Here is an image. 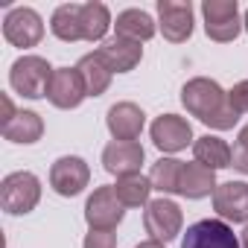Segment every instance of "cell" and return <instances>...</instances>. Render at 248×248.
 Masks as SVG:
<instances>
[{
    "instance_id": "obj_22",
    "label": "cell",
    "mask_w": 248,
    "mask_h": 248,
    "mask_svg": "<svg viewBox=\"0 0 248 248\" xmlns=\"http://www.w3.org/2000/svg\"><path fill=\"white\" fill-rule=\"evenodd\" d=\"M114 30H117V35H123V38H132V41L143 44V41H149V38L155 35L158 27H155V21H152L143 9H126V12L117 15Z\"/></svg>"
},
{
    "instance_id": "obj_7",
    "label": "cell",
    "mask_w": 248,
    "mask_h": 248,
    "mask_svg": "<svg viewBox=\"0 0 248 248\" xmlns=\"http://www.w3.org/2000/svg\"><path fill=\"white\" fill-rule=\"evenodd\" d=\"M3 38L12 44V47H35L41 38H44V21L35 9L30 6H18L12 9L6 18H3Z\"/></svg>"
},
{
    "instance_id": "obj_26",
    "label": "cell",
    "mask_w": 248,
    "mask_h": 248,
    "mask_svg": "<svg viewBox=\"0 0 248 248\" xmlns=\"http://www.w3.org/2000/svg\"><path fill=\"white\" fill-rule=\"evenodd\" d=\"M231 167H236L239 172H245V175H248V126H242V129H239V135H236V143H233V161H231Z\"/></svg>"
},
{
    "instance_id": "obj_9",
    "label": "cell",
    "mask_w": 248,
    "mask_h": 248,
    "mask_svg": "<svg viewBox=\"0 0 248 248\" xmlns=\"http://www.w3.org/2000/svg\"><path fill=\"white\" fill-rule=\"evenodd\" d=\"M88 181H91V170L79 155H64L50 167V187L64 199L79 196L88 187Z\"/></svg>"
},
{
    "instance_id": "obj_24",
    "label": "cell",
    "mask_w": 248,
    "mask_h": 248,
    "mask_svg": "<svg viewBox=\"0 0 248 248\" xmlns=\"http://www.w3.org/2000/svg\"><path fill=\"white\" fill-rule=\"evenodd\" d=\"M50 30L62 41H82V32H79V3L59 6L53 12V18H50Z\"/></svg>"
},
{
    "instance_id": "obj_18",
    "label": "cell",
    "mask_w": 248,
    "mask_h": 248,
    "mask_svg": "<svg viewBox=\"0 0 248 248\" xmlns=\"http://www.w3.org/2000/svg\"><path fill=\"white\" fill-rule=\"evenodd\" d=\"M111 27V12L105 3H79V32H82V41H105V32Z\"/></svg>"
},
{
    "instance_id": "obj_30",
    "label": "cell",
    "mask_w": 248,
    "mask_h": 248,
    "mask_svg": "<svg viewBox=\"0 0 248 248\" xmlns=\"http://www.w3.org/2000/svg\"><path fill=\"white\" fill-rule=\"evenodd\" d=\"M138 248H164V242H155V239H146V242H140Z\"/></svg>"
},
{
    "instance_id": "obj_14",
    "label": "cell",
    "mask_w": 248,
    "mask_h": 248,
    "mask_svg": "<svg viewBox=\"0 0 248 248\" xmlns=\"http://www.w3.org/2000/svg\"><path fill=\"white\" fill-rule=\"evenodd\" d=\"M213 210L225 222H248V184L225 181L213 190Z\"/></svg>"
},
{
    "instance_id": "obj_32",
    "label": "cell",
    "mask_w": 248,
    "mask_h": 248,
    "mask_svg": "<svg viewBox=\"0 0 248 248\" xmlns=\"http://www.w3.org/2000/svg\"><path fill=\"white\" fill-rule=\"evenodd\" d=\"M242 27H245V32H248V12H245V18H242Z\"/></svg>"
},
{
    "instance_id": "obj_20",
    "label": "cell",
    "mask_w": 248,
    "mask_h": 248,
    "mask_svg": "<svg viewBox=\"0 0 248 248\" xmlns=\"http://www.w3.org/2000/svg\"><path fill=\"white\" fill-rule=\"evenodd\" d=\"M193 155H196V161L202 164V167H207V170H225V167H231V161H233V149L222 140V138H213V135H202L196 143H193Z\"/></svg>"
},
{
    "instance_id": "obj_28",
    "label": "cell",
    "mask_w": 248,
    "mask_h": 248,
    "mask_svg": "<svg viewBox=\"0 0 248 248\" xmlns=\"http://www.w3.org/2000/svg\"><path fill=\"white\" fill-rule=\"evenodd\" d=\"M82 248H117V233L114 231H91L85 236Z\"/></svg>"
},
{
    "instance_id": "obj_31",
    "label": "cell",
    "mask_w": 248,
    "mask_h": 248,
    "mask_svg": "<svg viewBox=\"0 0 248 248\" xmlns=\"http://www.w3.org/2000/svg\"><path fill=\"white\" fill-rule=\"evenodd\" d=\"M242 248H248V225H245V231H242V242H239Z\"/></svg>"
},
{
    "instance_id": "obj_13",
    "label": "cell",
    "mask_w": 248,
    "mask_h": 248,
    "mask_svg": "<svg viewBox=\"0 0 248 248\" xmlns=\"http://www.w3.org/2000/svg\"><path fill=\"white\" fill-rule=\"evenodd\" d=\"M88 96L85 91V82L79 76L76 67H56L53 79H50V88H47V99L56 105V108H76L82 105V99Z\"/></svg>"
},
{
    "instance_id": "obj_17",
    "label": "cell",
    "mask_w": 248,
    "mask_h": 248,
    "mask_svg": "<svg viewBox=\"0 0 248 248\" xmlns=\"http://www.w3.org/2000/svg\"><path fill=\"white\" fill-rule=\"evenodd\" d=\"M216 187H219V184H216V172L207 170V167H202L199 161L181 167L178 196H184V199H204V196H210Z\"/></svg>"
},
{
    "instance_id": "obj_16",
    "label": "cell",
    "mask_w": 248,
    "mask_h": 248,
    "mask_svg": "<svg viewBox=\"0 0 248 248\" xmlns=\"http://www.w3.org/2000/svg\"><path fill=\"white\" fill-rule=\"evenodd\" d=\"M102 56V62L114 70V73H129L140 64L143 59V47L132 38H123V35H114V38H105L102 47L96 50Z\"/></svg>"
},
{
    "instance_id": "obj_4",
    "label": "cell",
    "mask_w": 248,
    "mask_h": 248,
    "mask_svg": "<svg viewBox=\"0 0 248 248\" xmlns=\"http://www.w3.org/2000/svg\"><path fill=\"white\" fill-rule=\"evenodd\" d=\"M202 15H204L207 38H213L219 44L233 41L239 35V30H242L236 0H204V3H202Z\"/></svg>"
},
{
    "instance_id": "obj_12",
    "label": "cell",
    "mask_w": 248,
    "mask_h": 248,
    "mask_svg": "<svg viewBox=\"0 0 248 248\" xmlns=\"http://www.w3.org/2000/svg\"><path fill=\"white\" fill-rule=\"evenodd\" d=\"M143 158H146V152L138 140H111L102 149V167H105V172H111L117 178L140 172Z\"/></svg>"
},
{
    "instance_id": "obj_5",
    "label": "cell",
    "mask_w": 248,
    "mask_h": 248,
    "mask_svg": "<svg viewBox=\"0 0 248 248\" xmlns=\"http://www.w3.org/2000/svg\"><path fill=\"white\" fill-rule=\"evenodd\" d=\"M143 225H146V233L155 239V242H172L178 233H181V225H184V213L181 207L172 202V199H152L143 210Z\"/></svg>"
},
{
    "instance_id": "obj_3",
    "label": "cell",
    "mask_w": 248,
    "mask_h": 248,
    "mask_svg": "<svg viewBox=\"0 0 248 248\" xmlns=\"http://www.w3.org/2000/svg\"><path fill=\"white\" fill-rule=\"evenodd\" d=\"M53 73H56V67H50L47 59H41V56H21L12 64V70H9V82L27 99H41V96H47Z\"/></svg>"
},
{
    "instance_id": "obj_8",
    "label": "cell",
    "mask_w": 248,
    "mask_h": 248,
    "mask_svg": "<svg viewBox=\"0 0 248 248\" xmlns=\"http://www.w3.org/2000/svg\"><path fill=\"white\" fill-rule=\"evenodd\" d=\"M181 248H242L225 219H202L187 228Z\"/></svg>"
},
{
    "instance_id": "obj_2",
    "label": "cell",
    "mask_w": 248,
    "mask_h": 248,
    "mask_svg": "<svg viewBox=\"0 0 248 248\" xmlns=\"http://www.w3.org/2000/svg\"><path fill=\"white\" fill-rule=\"evenodd\" d=\"M41 202V181L38 175L21 170V172H9L0 184V204L12 216H24L30 210H35Z\"/></svg>"
},
{
    "instance_id": "obj_6",
    "label": "cell",
    "mask_w": 248,
    "mask_h": 248,
    "mask_svg": "<svg viewBox=\"0 0 248 248\" xmlns=\"http://www.w3.org/2000/svg\"><path fill=\"white\" fill-rule=\"evenodd\" d=\"M123 216H126V207L117 199L114 187H108V184L96 187L85 204V222L91 231H114L123 222Z\"/></svg>"
},
{
    "instance_id": "obj_29",
    "label": "cell",
    "mask_w": 248,
    "mask_h": 248,
    "mask_svg": "<svg viewBox=\"0 0 248 248\" xmlns=\"http://www.w3.org/2000/svg\"><path fill=\"white\" fill-rule=\"evenodd\" d=\"M0 108H3V117H0V120H3V126H6V123H9V120L18 114V111H15V105H12V99H9L6 93L0 96Z\"/></svg>"
},
{
    "instance_id": "obj_23",
    "label": "cell",
    "mask_w": 248,
    "mask_h": 248,
    "mask_svg": "<svg viewBox=\"0 0 248 248\" xmlns=\"http://www.w3.org/2000/svg\"><path fill=\"white\" fill-rule=\"evenodd\" d=\"M114 193H117V199L123 202V207H140V204H149L152 181H149L146 175H140V172L123 175V178H117Z\"/></svg>"
},
{
    "instance_id": "obj_19",
    "label": "cell",
    "mask_w": 248,
    "mask_h": 248,
    "mask_svg": "<svg viewBox=\"0 0 248 248\" xmlns=\"http://www.w3.org/2000/svg\"><path fill=\"white\" fill-rule=\"evenodd\" d=\"M76 70H79V76H82V82H85L88 96H102V93L108 91V85H111V76H114V70L102 62L99 53L82 56L79 64H76Z\"/></svg>"
},
{
    "instance_id": "obj_10",
    "label": "cell",
    "mask_w": 248,
    "mask_h": 248,
    "mask_svg": "<svg viewBox=\"0 0 248 248\" xmlns=\"http://www.w3.org/2000/svg\"><path fill=\"white\" fill-rule=\"evenodd\" d=\"M158 27L167 41L181 44L193 35V6L184 0H158Z\"/></svg>"
},
{
    "instance_id": "obj_11",
    "label": "cell",
    "mask_w": 248,
    "mask_h": 248,
    "mask_svg": "<svg viewBox=\"0 0 248 248\" xmlns=\"http://www.w3.org/2000/svg\"><path fill=\"white\" fill-rule=\"evenodd\" d=\"M152 143L161 152H181L190 143H196L193 140V126L178 114H161L152 123Z\"/></svg>"
},
{
    "instance_id": "obj_25",
    "label": "cell",
    "mask_w": 248,
    "mask_h": 248,
    "mask_svg": "<svg viewBox=\"0 0 248 248\" xmlns=\"http://www.w3.org/2000/svg\"><path fill=\"white\" fill-rule=\"evenodd\" d=\"M181 167H184V161H175V158H161V161H155V164H152V172H149L152 190H161V193H178Z\"/></svg>"
},
{
    "instance_id": "obj_27",
    "label": "cell",
    "mask_w": 248,
    "mask_h": 248,
    "mask_svg": "<svg viewBox=\"0 0 248 248\" xmlns=\"http://www.w3.org/2000/svg\"><path fill=\"white\" fill-rule=\"evenodd\" d=\"M228 99H231V108L236 114H248V79L236 82L231 91H228Z\"/></svg>"
},
{
    "instance_id": "obj_15",
    "label": "cell",
    "mask_w": 248,
    "mask_h": 248,
    "mask_svg": "<svg viewBox=\"0 0 248 248\" xmlns=\"http://www.w3.org/2000/svg\"><path fill=\"white\" fill-rule=\"evenodd\" d=\"M105 123H108V132H111L114 140H138L140 132H143L146 114L135 102H117V105L108 108Z\"/></svg>"
},
{
    "instance_id": "obj_21",
    "label": "cell",
    "mask_w": 248,
    "mask_h": 248,
    "mask_svg": "<svg viewBox=\"0 0 248 248\" xmlns=\"http://www.w3.org/2000/svg\"><path fill=\"white\" fill-rule=\"evenodd\" d=\"M44 135V120L35 111H18L6 126H3V138L12 143H35Z\"/></svg>"
},
{
    "instance_id": "obj_1",
    "label": "cell",
    "mask_w": 248,
    "mask_h": 248,
    "mask_svg": "<svg viewBox=\"0 0 248 248\" xmlns=\"http://www.w3.org/2000/svg\"><path fill=\"white\" fill-rule=\"evenodd\" d=\"M181 102L184 108L199 117L204 126L216 129V132H228L236 126L239 114L231 108V99H228V91H222L219 82L207 79V76H196L190 79L184 88H181Z\"/></svg>"
}]
</instances>
